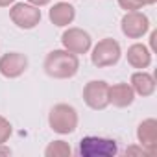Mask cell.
Returning <instances> with one entry per match:
<instances>
[{
  "instance_id": "cell-1",
  "label": "cell",
  "mask_w": 157,
  "mask_h": 157,
  "mask_svg": "<svg viewBox=\"0 0 157 157\" xmlns=\"http://www.w3.org/2000/svg\"><path fill=\"white\" fill-rule=\"evenodd\" d=\"M43 68L54 80H68L80 70V59L68 50H52L46 56Z\"/></svg>"
},
{
  "instance_id": "cell-2",
  "label": "cell",
  "mask_w": 157,
  "mask_h": 157,
  "mask_svg": "<svg viewBox=\"0 0 157 157\" xmlns=\"http://www.w3.org/2000/svg\"><path fill=\"white\" fill-rule=\"evenodd\" d=\"M48 124H50L52 131H56L59 135L74 133L78 128V111L68 104H56L50 109Z\"/></svg>"
},
{
  "instance_id": "cell-3",
  "label": "cell",
  "mask_w": 157,
  "mask_h": 157,
  "mask_svg": "<svg viewBox=\"0 0 157 157\" xmlns=\"http://www.w3.org/2000/svg\"><path fill=\"white\" fill-rule=\"evenodd\" d=\"M78 153L82 157H113L118 153V144L113 139L89 135L78 144Z\"/></svg>"
},
{
  "instance_id": "cell-4",
  "label": "cell",
  "mask_w": 157,
  "mask_h": 157,
  "mask_svg": "<svg viewBox=\"0 0 157 157\" xmlns=\"http://www.w3.org/2000/svg\"><path fill=\"white\" fill-rule=\"evenodd\" d=\"M120 56H122V50H120L118 41L107 37V39L98 41V44L93 48L91 61H93V65L98 67V68H107V67L117 65V63L120 61Z\"/></svg>"
},
{
  "instance_id": "cell-5",
  "label": "cell",
  "mask_w": 157,
  "mask_h": 157,
  "mask_svg": "<svg viewBox=\"0 0 157 157\" xmlns=\"http://www.w3.org/2000/svg\"><path fill=\"white\" fill-rule=\"evenodd\" d=\"M11 22L21 30H32L41 22V10L28 2H17L10 10Z\"/></svg>"
},
{
  "instance_id": "cell-6",
  "label": "cell",
  "mask_w": 157,
  "mask_h": 157,
  "mask_svg": "<svg viewBox=\"0 0 157 157\" xmlns=\"http://www.w3.org/2000/svg\"><path fill=\"white\" fill-rule=\"evenodd\" d=\"M83 102L94 109L102 111L109 105V83L104 80H93L83 87Z\"/></svg>"
},
{
  "instance_id": "cell-7",
  "label": "cell",
  "mask_w": 157,
  "mask_h": 157,
  "mask_svg": "<svg viewBox=\"0 0 157 157\" xmlns=\"http://www.w3.org/2000/svg\"><path fill=\"white\" fill-rule=\"evenodd\" d=\"M61 43H63V48L80 56V54H87L93 46V39L91 35L82 30V28H68L63 32L61 35Z\"/></svg>"
},
{
  "instance_id": "cell-8",
  "label": "cell",
  "mask_w": 157,
  "mask_h": 157,
  "mask_svg": "<svg viewBox=\"0 0 157 157\" xmlns=\"http://www.w3.org/2000/svg\"><path fill=\"white\" fill-rule=\"evenodd\" d=\"M120 28L128 39H140L150 30V19L144 13H140L139 10L137 11H126V15L120 21Z\"/></svg>"
},
{
  "instance_id": "cell-9",
  "label": "cell",
  "mask_w": 157,
  "mask_h": 157,
  "mask_svg": "<svg viewBox=\"0 0 157 157\" xmlns=\"http://www.w3.org/2000/svg\"><path fill=\"white\" fill-rule=\"evenodd\" d=\"M28 68V57L21 52H8L0 57V74L4 78H19Z\"/></svg>"
},
{
  "instance_id": "cell-10",
  "label": "cell",
  "mask_w": 157,
  "mask_h": 157,
  "mask_svg": "<svg viewBox=\"0 0 157 157\" xmlns=\"http://www.w3.org/2000/svg\"><path fill=\"white\" fill-rule=\"evenodd\" d=\"M137 139H139V144L146 150V153L151 155L157 144V120L155 118L142 120L137 128Z\"/></svg>"
},
{
  "instance_id": "cell-11",
  "label": "cell",
  "mask_w": 157,
  "mask_h": 157,
  "mask_svg": "<svg viewBox=\"0 0 157 157\" xmlns=\"http://www.w3.org/2000/svg\"><path fill=\"white\" fill-rule=\"evenodd\" d=\"M74 17H76V8H74L72 4H68V2H57V4H54V6L50 8V11H48L50 22H52L54 26H59V28L72 24Z\"/></svg>"
},
{
  "instance_id": "cell-12",
  "label": "cell",
  "mask_w": 157,
  "mask_h": 157,
  "mask_svg": "<svg viewBox=\"0 0 157 157\" xmlns=\"http://www.w3.org/2000/svg\"><path fill=\"white\" fill-rule=\"evenodd\" d=\"M135 100V91L129 83H115L113 87L109 85V104L115 107H128Z\"/></svg>"
},
{
  "instance_id": "cell-13",
  "label": "cell",
  "mask_w": 157,
  "mask_h": 157,
  "mask_svg": "<svg viewBox=\"0 0 157 157\" xmlns=\"http://www.w3.org/2000/svg\"><path fill=\"white\" fill-rule=\"evenodd\" d=\"M129 85L133 87L135 94H139V96H142V98L151 96V94L155 93V87H157L155 78H153L151 74L144 72V70L133 72V76H131V83H129Z\"/></svg>"
},
{
  "instance_id": "cell-14",
  "label": "cell",
  "mask_w": 157,
  "mask_h": 157,
  "mask_svg": "<svg viewBox=\"0 0 157 157\" xmlns=\"http://www.w3.org/2000/svg\"><path fill=\"white\" fill-rule=\"evenodd\" d=\"M126 57H128V63H129L133 68L144 70V68H148V67L151 65V52L148 50L146 44H140V43L131 44V46L128 48Z\"/></svg>"
},
{
  "instance_id": "cell-15",
  "label": "cell",
  "mask_w": 157,
  "mask_h": 157,
  "mask_svg": "<svg viewBox=\"0 0 157 157\" xmlns=\"http://www.w3.org/2000/svg\"><path fill=\"white\" fill-rule=\"evenodd\" d=\"M44 155L46 157H70L72 150H70L68 142H65V140H54V142H50L46 146Z\"/></svg>"
},
{
  "instance_id": "cell-16",
  "label": "cell",
  "mask_w": 157,
  "mask_h": 157,
  "mask_svg": "<svg viewBox=\"0 0 157 157\" xmlns=\"http://www.w3.org/2000/svg\"><path fill=\"white\" fill-rule=\"evenodd\" d=\"M157 0H118V6L126 11H137L144 6H151Z\"/></svg>"
},
{
  "instance_id": "cell-17",
  "label": "cell",
  "mask_w": 157,
  "mask_h": 157,
  "mask_svg": "<svg viewBox=\"0 0 157 157\" xmlns=\"http://www.w3.org/2000/svg\"><path fill=\"white\" fill-rule=\"evenodd\" d=\"M11 133H13V128H11L10 120L0 115V144H6V142L10 140Z\"/></svg>"
},
{
  "instance_id": "cell-18",
  "label": "cell",
  "mask_w": 157,
  "mask_h": 157,
  "mask_svg": "<svg viewBox=\"0 0 157 157\" xmlns=\"http://www.w3.org/2000/svg\"><path fill=\"white\" fill-rule=\"evenodd\" d=\"M28 4L32 6H37V8H43V6H48L50 4V0H26Z\"/></svg>"
},
{
  "instance_id": "cell-19",
  "label": "cell",
  "mask_w": 157,
  "mask_h": 157,
  "mask_svg": "<svg viewBox=\"0 0 157 157\" xmlns=\"http://www.w3.org/2000/svg\"><path fill=\"white\" fill-rule=\"evenodd\" d=\"M126 153H139V155H142V153H146V150L140 146V148H137V146H129L128 150H126ZM148 155V153H146Z\"/></svg>"
},
{
  "instance_id": "cell-20",
  "label": "cell",
  "mask_w": 157,
  "mask_h": 157,
  "mask_svg": "<svg viewBox=\"0 0 157 157\" xmlns=\"http://www.w3.org/2000/svg\"><path fill=\"white\" fill-rule=\"evenodd\" d=\"M0 155H11V150L4 144H0Z\"/></svg>"
},
{
  "instance_id": "cell-21",
  "label": "cell",
  "mask_w": 157,
  "mask_h": 157,
  "mask_svg": "<svg viewBox=\"0 0 157 157\" xmlns=\"http://www.w3.org/2000/svg\"><path fill=\"white\" fill-rule=\"evenodd\" d=\"M15 2V0H0V8H8Z\"/></svg>"
},
{
  "instance_id": "cell-22",
  "label": "cell",
  "mask_w": 157,
  "mask_h": 157,
  "mask_svg": "<svg viewBox=\"0 0 157 157\" xmlns=\"http://www.w3.org/2000/svg\"><path fill=\"white\" fill-rule=\"evenodd\" d=\"M155 39H157V32H151V35H150V44H151V48H155Z\"/></svg>"
}]
</instances>
